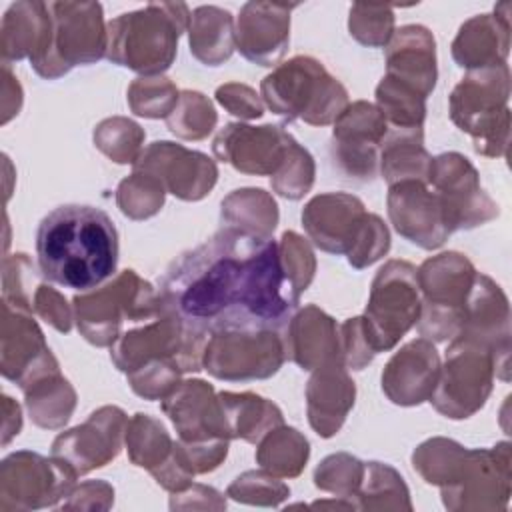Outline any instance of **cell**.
I'll use <instances>...</instances> for the list:
<instances>
[{
  "label": "cell",
  "instance_id": "obj_1",
  "mask_svg": "<svg viewBox=\"0 0 512 512\" xmlns=\"http://www.w3.org/2000/svg\"><path fill=\"white\" fill-rule=\"evenodd\" d=\"M158 288L162 304L204 336L226 328L282 332L300 304L282 270L278 242L226 226L182 252Z\"/></svg>",
  "mask_w": 512,
  "mask_h": 512
},
{
  "label": "cell",
  "instance_id": "obj_2",
  "mask_svg": "<svg viewBox=\"0 0 512 512\" xmlns=\"http://www.w3.org/2000/svg\"><path fill=\"white\" fill-rule=\"evenodd\" d=\"M36 256L44 278L88 292L106 284L116 272L118 230L96 206L62 204L40 220Z\"/></svg>",
  "mask_w": 512,
  "mask_h": 512
},
{
  "label": "cell",
  "instance_id": "obj_3",
  "mask_svg": "<svg viewBox=\"0 0 512 512\" xmlns=\"http://www.w3.org/2000/svg\"><path fill=\"white\" fill-rule=\"evenodd\" d=\"M184 2H150L106 24V58L142 76H160L176 58L178 40L190 24Z\"/></svg>",
  "mask_w": 512,
  "mask_h": 512
},
{
  "label": "cell",
  "instance_id": "obj_4",
  "mask_svg": "<svg viewBox=\"0 0 512 512\" xmlns=\"http://www.w3.org/2000/svg\"><path fill=\"white\" fill-rule=\"evenodd\" d=\"M262 102L286 120L328 126L344 112L348 90L314 56H294L260 82Z\"/></svg>",
  "mask_w": 512,
  "mask_h": 512
},
{
  "label": "cell",
  "instance_id": "obj_5",
  "mask_svg": "<svg viewBox=\"0 0 512 512\" xmlns=\"http://www.w3.org/2000/svg\"><path fill=\"white\" fill-rule=\"evenodd\" d=\"M158 290L134 270H122L114 280L72 298L78 332L98 348H110L130 326L162 312Z\"/></svg>",
  "mask_w": 512,
  "mask_h": 512
},
{
  "label": "cell",
  "instance_id": "obj_6",
  "mask_svg": "<svg viewBox=\"0 0 512 512\" xmlns=\"http://www.w3.org/2000/svg\"><path fill=\"white\" fill-rule=\"evenodd\" d=\"M510 68L508 64L470 70L452 90L448 110L452 122L470 134L482 156H506L510 144Z\"/></svg>",
  "mask_w": 512,
  "mask_h": 512
},
{
  "label": "cell",
  "instance_id": "obj_7",
  "mask_svg": "<svg viewBox=\"0 0 512 512\" xmlns=\"http://www.w3.org/2000/svg\"><path fill=\"white\" fill-rule=\"evenodd\" d=\"M164 414L178 432V444L196 474L216 470L228 454L230 430L212 384L184 380L160 400Z\"/></svg>",
  "mask_w": 512,
  "mask_h": 512
},
{
  "label": "cell",
  "instance_id": "obj_8",
  "mask_svg": "<svg viewBox=\"0 0 512 512\" xmlns=\"http://www.w3.org/2000/svg\"><path fill=\"white\" fill-rule=\"evenodd\" d=\"M422 312L418 332L430 342L452 340L464 322L476 268L460 252H442L416 268Z\"/></svg>",
  "mask_w": 512,
  "mask_h": 512
},
{
  "label": "cell",
  "instance_id": "obj_9",
  "mask_svg": "<svg viewBox=\"0 0 512 512\" xmlns=\"http://www.w3.org/2000/svg\"><path fill=\"white\" fill-rule=\"evenodd\" d=\"M52 34L46 52L30 62L38 76L56 80L74 66L106 56L108 30L98 2H48Z\"/></svg>",
  "mask_w": 512,
  "mask_h": 512
},
{
  "label": "cell",
  "instance_id": "obj_10",
  "mask_svg": "<svg viewBox=\"0 0 512 512\" xmlns=\"http://www.w3.org/2000/svg\"><path fill=\"white\" fill-rule=\"evenodd\" d=\"M422 312L416 266L406 260H388L376 272L362 324L374 352L392 350L412 330Z\"/></svg>",
  "mask_w": 512,
  "mask_h": 512
},
{
  "label": "cell",
  "instance_id": "obj_11",
  "mask_svg": "<svg viewBox=\"0 0 512 512\" xmlns=\"http://www.w3.org/2000/svg\"><path fill=\"white\" fill-rule=\"evenodd\" d=\"M494 374L500 376V368L488 348L454 336L446 348V360L440 366L430 404L446 418H470L486 404Z\"/></svg>",
  "mask_w": 512,
  "mask_h": 512
},
{
  "label": "cell",
  "instance_id": "obj_12",
  "mask_svg": "<svg viewBox=\"0 0 512 512\" xmlns=\"http://www.w3.org/2000/svg\"><path fill=\"white\" fill-rule=\"evenodd\" d=\"M206 340L208 336L188 330L174 312L162 306L160 314L118 336L110 346V360L124 374L156 358H174L184 372H198Z\"/></svg>",
  "mask_w": 512,
  "mask_h": 512
},
{
  "label": "cell",
  "instance_id": "obj_13",
  "mask_svg": "<svg viewBox=\"0 0 512 512\" xmlns=\"http://www.w3.org/2000/svg\"><path fill=\"white\" fill-rule=\"evenodd\" d=\"M286 360L280 330L226 328L208 336L202 368L218 380L250 382L274 376Z\"/></svg>",
  "mask_w": 512,
  "mask_h": 512
},
{
  "label": "cell",
  "instance_id": "obj_14",
  "mask_svg": "<svg viewBox=\"0 0 512 512\" xmlns=\"http://www.w3.org/2000/svg\"><path fill=\"white\" fill-rule=\"evenodd\" d=\"M510 444L474 448L458 456L440 484L448 510H504L510 500Z\"/></svg>",
  "mask_w": 512,
  "mask_h": 512
},
{
  "label": "cell",
  "instance_id": "obj_15",
  "mask_svg": "<svg viewBox=\"0 0 512 512\" xmlns=\"http://www.w3.org/2000/svg\"><path fill=\"white\" fill-rule=\"evenodd\" d=\"M76 474L58 458L20 450L0 464V510L56 506L76 486Z\"/></svg>",
  "mask_w": 512,
  "mask_h": 512
},
{
  "label": "cell",
  "instance_id": "obj_16",
  "mask_svg": "<svg viewBox=\"0 0 512 512\" xmlns=\"http://www.w3.org/2000/svg\"><path fill=\"white\" fill-rule=\"evenodd\" d=\"M428 184L442 204L450 232L470 230L498 216V204L482 190L476 168L458 152L432 158Z\"/></svg>",
  "mask_w": 512,
  "mask_h": 512
},
{
  "label": "cell",
  "instance_id": "obj_17",
  "mask_svg": "<svg viewBox=\"0 0 512 512\" xmlns=\"http://www.w3.org/2000/svg\"><path fill=\"white\" fill-rule=\"evenodd\" d=\"M388 122L376 104L356 100L336 118L332 130V160L338 170L354 180L370 182L380 172V146Z\"/></svg>",
  "mask_w": 512,
  "mask_h": 512
},
{
  "label": "cell",
  "instance_id": "obj_18",
  "mask_svg": "<svg viewBox=\"0 0 512 512\" xmlns=\"http://www.w3.org/2000/svg\"><path fill=\"white\" fill-rule=\"evenodd\" d=\"M126 426L128 416L122 408L102 406L82 424L58 434L52 442V456L64 462L76 476L88 474L120 454Z\"/></svg>",
  "mask_w": 512,
  "mask_h": 512
},
{
  "label": "cell",
  "instance_id": "obj_19",
  "mask_svg": "<svg viewBox=\"0 0 512 512\" xmlns=\"http://www.w3.org/2000/svg\"><path fill=\"white\" fill-rule=\"evenodd\" d=\"M132 166L154 176L166 192L186 202L208 196L218 180V166L212 158L168 140L152 142Z\"/></svg>",
  "mask_w": 512,
  "mask_h": 512
},
{
  "label": "cell",
  "instance_id": "obj_20",
  "mask_svg": "<svg viewBox=\"0 0 512 512\" xmlns=\"http://www.w3.org/2000/svg\"><path fill=\"white\" fill-rule=\"evenodd\" d=\"M296 140L280 126L226 124L214 138L212 150L218 160L252 176H276Z\"/></svg>",
  "mask_w": 512,
  "mask_h": 512
},
{
  "label": "cell",
  "instance_id": "obj_21",
  "mask_svg": "<svg viewBox=\"0 0 512 512\" xmlns=\"http://www.w3.org/2000/svg\"><path fill=\"white\" fill-rule=\"evenodd\" d=\"M386 206L394 230L424 250L440 248L452 234L442 204L426 182L402 180L390 184Z\"/></svg>",
  "mask_w": 512,
  "mask_h": 512
},
{
  "label": "cell",
  "instance_id": "obj_22",
  "mask_svg": "<svg viewBox=\"0 0 512 512\" xmlns=\"http://www.w3.org/2000/svg\"><path fill=\"white\" fill-rule=\"evenodd\" d=\"M58 360L50 352L32 312L2 302L0 370L2 376L24 388L36 376L50 372Z\"/></svg>",
  "mask_w": 512,
  "mask_h": 512
},
{
  "label": "cell",
  "instance_id": "obj_23",
  "mask_svg": "<svg viewBox=\"0 0 512 512\" xmlns=\"http://www.w3.org/2000/svg\"><path fill=\"white\" fill-rule=\"evenodd\" d=\"M488 348L500 368V378L508 382L510 366V308L502 288L486 274L476 272L464 322L456 334Z\"/></svg>",
  "mask_w": 512,
  "mask_h": 512
},
{
  "label": "cell",
  "instance_id": "obj_24",
  "mask_svg": "<svg viewBox=\"0 0 512 512\" xmlns=\"http://www.w3.org/2000/svg\"><path fill=\"white\" fill-rule=\"evenodd\" d=\"M298 4L246 2L234 24V40L240 54L258 64H278L290 44V14Z\"/></svg>",
  "mask_w": 512,
  "mask_h": 512
},
{
  "label": "cell",
  "instance_id": "obj_25",
  "mask_svg": "<svg viewBox=\"0 0 512 512\" xmlns=\"http://www.w3.org/2000/svg\"><path fill=\"white\" fill-rule=\"evenodd\" d=\"M364 202L348 192L314 196L302 210V226L314 246L328 254H348L366 218Z\"/></svg>",
  "mask_w": 512,
  "mask_h": 512
},
{
  "label": "cell",
  "instance_id": "obj_26",
  "mask_svg": "<svg viewBox=\"0 0 512 512\" xmlns=\"http://www.w3.org/2000/svg\"><path fill=\"white\" fill-rule=\"evenodd\" d=\"M440 366L442 362L434 344L420 336L404 344L388 360L382 372V390L392 404L418 406L430 400Z\"/></svg>",
  "mask_w": 512,
  "mask_h": 512
},
{
  "label": "cell",
  "instance_id": "obj_27",
  "mask_svg": "<svg viewBox=\"0 0 512 512\" xmlns=\"http://www.w3.org/2000/svg\"><path fill=\"white\" fill-rule=\"evenodd\" d=\"M510 2H500L492 14L466 20L452 42V58L460 68L482 70L506 64L510 50Z\"/></svg>",
  "mask_w": 512,
  "mask_h": 512
},
{
  "label": "cell",
  "instance_id": "obj_28",
  "mask_svg": "<svg viewBox=\"0 0 512 512\" xmlns=\"http://www.w3.org/2000/svg\"><path fill=\"white\" fill-rule=\"evenodd\" d=\"M286 358L302 370H314L340 358V326L316 304L294 312L282 330Z\"/></svg>",
  "mask_w": 512,
  "mask_h": 512
},
{
  "label": "cell",
  "instance_id": "obj_29",
  "mask_svg": "<svg viewBox=\"0 0 512 512\" xmlns=\"http://www.w3.org/2000/svg\"><path fill=\"white\" fill-rule=\"evenodd\" d=\"M356 384L342 362H330L312 370L306 384V412L312 430L332 438L342 428L354 406Z\"/></svg>",
  "mask_w": 512,
  "mask_h": 512
},
{
  "label": "cell",
  "instance_id": "obj_30",
  "mask_svg": "<svg viewBox=\"0 0 512 512\" xmlns=\"http://www.w3.org/2000/svg\"><path fill=\"white\" fill-rule=\"evenodd\" d=\"M386 76L404 82L430 96L438 70H436V40L426 26L406 24L394 30L386 44Z\"/></svg>",
  "mask_w": 512,
  "mask_h": 512
},
{
  "label": "cell",
  "instance_id": "obj_31",
  "mask_svg": "<svg viewBox=\"0 0 512 512\" xmlns=\"http://www.w3.org/2000/svg\"><path fill=\"white\" fill-rule=\"evenodd\" d=\"M50 34L52 18L46 2L24 0L12 4L6 10L0 26L2 62L22 58L34 62L46 52L50 44Z\"/></svg>",
  "mask_w": 512,
  "mask_h": 512
},
{
  "label": "cell",
  "instance_id": "obj_32",
  "mask_svg": "<svg viewBox=\"0 0 512 512\" xmlns=\"http://www.w3.org/2000/svg\"><path fill=\"white\" fill-rule=\"evenodd\" d=\"M432 156L424 148L422 128H390L380 146V174L390 184L420 180L428 184Z\"/></svg>",
  "mask_w": 512,
  "mask_h": 512
},
{
  "label": "cell",
  "instance_id": "obj_33",
  "mask_svg": "<svg viewBox=\"0 0 512 512\" xmlns=\"http://www.w3.org/2000/svg\"><path fill=\"white\" fill-rule=\"evenodd\" d=\"M188 44L196 60L206 66L226 62L234 48V18L220 6H198L190 14Z\"/></svg>",
  "mask_w": 512,
  "mask_h": 512
},
{
  "label": "cell",
  "instance_id": "obj_34",
  "mask_svg": "<svg viewBox=\"0 0 512 512\" xmlns=\"http://www.w3.org/2000/svg\"><path fill=\"white\" fill-rule=\"evenodd\" d=\"M22 390L32 422L46 430L62 428L76 408V390L60 368L36 376Z\"/></svg>",
  "mask_w": 512,
  "mask_h": 512
},
{
  "label": "cell",
  "instance_id": "obj_35",
  "mask_svg": "<svg viewBox=\"0 0 512 512\" xmlns=\"http://www.w3.org/2000/svg\"><path fill=\"white\" fill-rule=\"evenodd\" d=\"M230 438L258 444L264 434L284 424L282 410L254 392H218Z\"/></svg>",
  "mask_w": 512,
  "mask_h": 512
},
{
  "label": "cell",
  "instance_id": "obj_36",
  "mask_svg": "<svg viewBox=\"0 0 512 512\" xmlns=\"http://www.w3.org/2000/svg\"><path fill=\"white\" fill-rule=\"evenodd\" d=\"M278 204L262 188H240L222 200V226L256 236H272L278 224Z\"/></svg>",
  "mask_w": 512,
  "mask_h": 512
},
{
  "label": "cell",
  "instance_id": "obj_37",
  "mask_svg": "<svg viewBox=\"0 0 512 512\" xmlns=\"http://www.w3.org/2000/svg\"><path fill=\"white\" fill-rule=\"evenodd\" d=\"M310 456L308 438L292 426H276L262 436L256 448V462L278 478H296Z\"/></svg>",
  "mask_w": 512,
  "mask_h": 512
},
{
  "label": "cell",
  "instance_id": "obj_38",
  "mask_svg": "<svg viewBox=\"0 0 512 512\" xmlns=\"http://www.w3.org/2000/svg\"><path fill=\"white\" fill-rule=\"evenodd\" d=\"M358 510H412L404 478L388 464L364 462V474L354 494Z\"/></svg>",
  "mask_w": 512,
  "mask_h": 512
},
{
  "label": "cell",
  "instance_id": "obj_39",
  "mask_svg": "<svg viewBox=\"0 0 512 512\" xmlns=\"http://www.w3.org/2000/svg\"><path fill=\"white\" fill-rule=\"evenodd\" d=\"M124 442L130 462L134 466L146 468L150 474L156 472L174 450V440L170 438L164 424L144 412H136L128 420Z\"/></svg>",
  "mask_w": 512,
  "mask_h": 512
},
{
  "label": "cell",
  "instance_id": "obj_40",
  "mask_svg": "<svg viewBox=\"0 0 512 512\" xmlns=\"http://www.w3.org/2000/svg\"><path fill=\"white\" fill-rule=\"evenodd\" d=\"M376 106L390 128H422L426 118V96L386 74L376 86Z\"/></svg>",
  "mask_w": 512,
  "mask_h": 512
},
{
  "label": "cell",
  "instance_id": "obj_41",
  "mask_svg": "<svg viewBox=\"0 0 512 512\" xmlns=\"http://www.w3.org/2000/svg\"><path fill=\"white\" fill-rule=\"evenodd\" d=\"M144 130L130 118L112 116L94 128V144L116 164H134L142 154Z\"/></svg>",
  "mask_w": 512,
  "mask_h": 512
},
{
  "label": "cell",
  "instance_id": "obj_42",
  "mask_svg": "<svg viewBox=\"0 0 512 512\" xmlns=\"http://www.w3.org/2000/svg\"><path fill=\"white\" fill-rule=\"evenodd\" d=\"M218 122L212 102L196 90L180 92L178 104L166 118L168 130L182 140H204Z\"/></svg>",
  "mask_w": 512,
  "mask_h": 512
},
{
  "label": "cell",
  "instance_id": "obj_43",
  "mask_svg": "<svg viewBox=\"0 0 512 512\" xmlns=\"http://www.w3.org/2000/svg\"><path fill=\"white\" fill-rule=\"evenodd\" d=\"M164 196L166 190L154 176L134 170L118 184L116 204L124 216L132 220H146L160 212L164 206Z\"/></svg>",
  "mask_w": 512,
  "mask_h": 512
},
{
  "label": "cell",
  "instance_id": "obj_44",
  "mask_svg": "<svg viewBox=\"0 0 512 512\" xmlns=\"http://www.w3.org/2000/svg\"><path fill=\"white\" fill-rule=\"evenodd\" d=\"M180 92L166 76H140L128 86V106L144 118H168L176 108Z\"/></svg>",
  "mask_w": 512,
  "mask_h": 512
},
{
  "label": "cell",
  "instance_id": "obj_45",
  "mask_svg": "<svg viewBox=\"0 0 512 512\" xmlns=\"http://www.w3.org/2000/svg\"><path fill=\"white\" fill-rule=\"evenodd\" d=\"M364 474V462L358 460L352 454L346 452H336L326 456L314 470V484L316 488L324 490V492H332L336 494V498L348 500L354 510L356 504L352 502L360 480Z\"/></svg>",
  "mask_w": 512,
  "mask_h": 512
},
{
  "label": "cell",
  "instance_id": "obj_46",
  "mask_svg": "<svg viewBox=\"0 0 512 512\" xmlns=\"http://www.w3.org/2000/svg\"><path fill=\"white\" fill-rule=\"evenodd\" d=\"M348 30L354 40L370 48H386L394 34V12L388 4H364L350 6Z\"/></svg>",
  "mask_w": 512,
  "mask_h": 512
},
{
  "label": "cell",
  "instance_id": "obj_47",
  "mask_svg": "<svg viewBox=\"0 0 512 512\" xmlns=\"http://www.w3.org/2000/svg\"><path fill=\"white\" fill-rule=\"evenodd\" d=\"M184 374L182 366L174 358H156L126 374L130 388L144 400H162L168 396Z\"/></svg>",
  "mask_w": 512,
  "mask_h": 512
},
{
  "label": "cell",
  "instance_id": "obj_48",
  "mask_svg": "<svg viewBox=\"0 0 512 512\" xmlns=\"http://www.w3.org/2000/svg\"><path fill=\"white\" fill-rule=\"evenodd\" d=\"M226 494L242 504L278 506L290 496V488L274 474L262 470H248L234 478Z\"/></svg>",
  "mask_w": 512,
  "mask_h": 512
},
{
  "label": "cell",
  "instance_id": "obj_49",
  "mask_svg": "<svg viewBox=\"0 0 512 512\" xmlns=\"http://www.w3.org/2000/svg\"><path fill=\"white\" fill-rule=\"evenodd\" d=\"M2 270V302L32 312L34 294L42 284L32 260L22 252L6 256Z\"/></svg>",
  "mask_w": 512,
  "mask_h": 512
},
{
  "label": "cell",
  "instance_id": "obj_50",
  "mask_svg": "<svg viewBox=\"0 0 512 512\" xmlns=\"http://www.w3.org/2000/svg\"><path fill=\"white\" fill-rule=\"evenodd\" d=\"M316 176L312 154L298 142L292 146L284 166L272 176V190L288 200H300L310 192Z\"/></svg>",
  "mask_w": 512,
  "mask_h": 512
},
{
  "label": "cell",
  "instance_id": "obj_51",
  "mask_svg": "<svg viewBox=\"0 0 512 512\" xmlns=\"http://www.w3.org/2000/svg\"><path fill=\"white\" fill-rule=\"evenodd\" d=\"M278 252H280V262L282 270L292 284L294 292L300 296L312 282L314 272H316V258L310 248V244L296 232L288 230L282 234L278 242Z\"/></svg>",
  "mask_w": 512,
  "mask_h": 512
},
{
  "label": "cell",
  "instance_id": "obj_52",
  "mask_svg": "<svg viewBox=\"0 0 512 512\" xmlns=\"http://www.w3.org/2000/svg\"><path fill=\"white\" fill-rule=\"evenodd\" d=\"M388 250H390L388 226L378 214L368 212L352 248L346 254V260L352 268L362 270L374 264L376 260H380L382 256H386Z\"/></svg>",
  "mask_w": 512,
  "mask_h": 512
},
{
  "label": "cell",
  "instance_id": "obj_53",
  "mask_svg": "<svg viewBox=\"0 0 512 512\" xmlns=\"http://www.w3.org/2000/svg\"><path fill=\"white\" fill-rule=\"evenodd\" d=\"M376 356L368 334L362 324V316L348 318L340 326V358L346 370H362Z\"/></svg>",
  "mask_w": 512,
  "mask_h": 512
},
{
  "label": "cell",
  "instance_id": "obj_54",
  "mask_svg": "<svg viewBox=\"0 0 512 512\" xmlns=\"http://www.w3.org/2000/svg\"><path fill=\"white\" fill-rule=\"evenodd\" d=\"M214 96L222 108H226L232 116H238L240 120H254L264 114L262 96L248 84L226 82L216 88Z\"/></svg>",
  "mask_w": 512,
  "mask_h": 512
},
{
  "label": "cell",
  "instance_id": "obj_55",
  "mask_svg": "<svg viewBox=\"0 0 512 512\" xmlns=\"http://www.w3.org/2000/svg\"><path fill=\"white\" fill-rule=\"evenodd\" d=\"M32 312L38 314L44 322H48L52 328H56L62 334H68L72 330L74 308H70L66 298L52 286H46V284L38 286L32 300Z\"/></svg>",
  "mask_w": 512,
  "mask_h": 512
},
{
  "label": "cell",
  "instance_id": "obj_56",
  "mask_svg": "<svg viewBox=\"0 0 512 512\" xmlns=\"http://www.w3.org/2000/svg\"><path fill=\"white\" fill-rule=\"evenodd\" d=\"M68 502L62 504V508H110L104 500L114 502V488L108 482L102 480H90L80 486H74L68 494Z\"/></svg>",
  "mask_w": 512,
  "mask_h": 512
},
{
  "label": "cell",
  "instance_id": "obj_57",
  "mask_svg": "<svg viewBox=\"0 0 512 512\" xmlns=\"http://www.w3.org/2000/svg\"><path fill=\"white\" fill-rule=\"evenodd\" d=\"M2 412H4L2 444L6 446L14 436H18V432L22 428V412H20V406L6 394L2 396Z\"/></svg>",
  "mask_w": 512,
  "mask_h": 512
}]
</instances>
